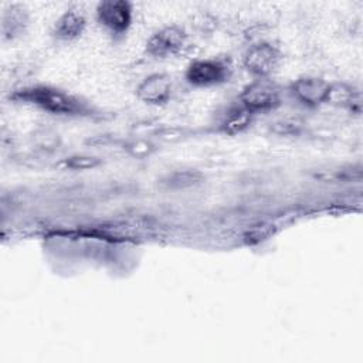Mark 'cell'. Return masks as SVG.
<instances>
[{"instance_id": "cell-1", "label": "cell", "mask_w": 363, "mask_h": 363, "mask_svg": "<svg viewBox=\"0 0 363 363\" xmlns=\"http://www.w3.org/2000/svg\"><path fill=\"white\" fill-rule=\"evenodd\" d=\"M9 99L57 118L84 119L99 116V109L89 99L51 84H30L16 88L10 92Z\"/></svg>"}, {"instance_id": "cell-2", "label": "cell", "mask_w": 363, "mask_h": 363, "mask_svg": "<svg viewBox=\"0 0 363 363\" xmlns=\"http://www.w3.org/2000/svg\"><path fill=\"white\" fill-rule=\"evenodd\" d=\"M233 75L234 65L228 55H211L190 61L184 69L183 78L191 88L208 89L230 82Z\"/></svg>"}, {"instance_id": "cell-3", "label": "cell", "mask_w": 363, "mask_h": 363, "mask_svg": "<svg viewBox=\"0 0 363 363\" xmlns=\"http://www.w3.org/2000/svg\"><path fill=\"white\" fill-rule=\"evenodd\" d=\"M191 40L189 31L180 24H166L155 30L145 43V54L152 60H172L189 52Z\"/></svg>"}, {"instance_id": "cell-4", "label": "cell", "mask_w": 363, "mask_h": 363, "mask_svg": "<svg viewBox=\"0 0 363 363\" xmlns=\"http://www.w3.org/2000/svg\"><path fill=\"white\" fill-rule=\"evenodd\" d=\"M237 102L257 118L282 105V91L272 78H252L238 94Z\"/></svg>"}, {"instance_id": "cell-5", "label": "cell", "mask_w": 363, "mask_h": 363, "mask_svg": "<svg viewBox=\"0 0 363 363\" xmlns=\"http://www.w3.org/2000/svg\"><path fill=\"white\" fill-rule=\"evenodd\" d=\"M95 21L113 43H119L132 27L133 4L129 0H102L95 6Z\"/></svg>"}, {"instance_id": "cell-6", "label": "cell", "mask_w": 363, "mask_h": 363, "mask_svg": "<svg viewBox=\"0 0 363 363\" xmlns=\"http://www.w3.org/2000/svg\"><path fill=\"white\" fill-rule=\"evenodd\" d=\"M284 60L281 48L267 40L250 44L242 55L241 65L251 78H272Z\"/></svg>"}, {"instance_id": "cell-7", "label": "cell", "mask_w": 363, "mask_h": 363, "mask_svg": "<svg viewBox=\"0 0 363 363\" xmlns=\"http://www.w3.org/2000/svg\"><path fill=\"white\" fill-rule=\"evenodd\" d=\"M330 84L318 75H301L288 85V92L303 108L316 109L328 104Z\"/></svg>"}, {"instance_id": "cell-8", "label": "cell", "mask_w": 363, "mask_h": 363, "mask_svg": "<svg viewBox=\"0 0 363 363\" xmlns=\"http://www.w3.org/2000/svg\"><path fill=\"white\" fill-rule=\"evenodd\" d=\"M136 98L147 106H166L174 96V81L167 72H152L135 88Z\"/></svg>"}, {"instance_id": "cell-9", "label": "cell", "mask_w": 363, "mask_h": 363, "mask_svg": "<svg viewBox=\"0 0 363 363\" xmlns=\"http://www.w3.org/2000/svg\"><path fill=\"white\" fill-rule=\"evenodd\" d=\"M88 27V17L78 6L65 9L52 23L51 37L58 43H74L79 40Z\"/></svg>"}, {"instance_id": "cell-10", "label": "cell", "mask_w": 363, "mask_h": 363, "mask_svg": "<svg viewBox=\"0 0 363 363\" xmlns=\"http://www.w3.org/2000/svg\"><path fill=\"white\" fill-rule=\"evenodd\" d=\"M30 10L23 3H9L3 7L0 34L3 43H11L24 37L30 28Z\"/></svg>"}, {"instance_id": "cell-11", "label": "cell", "mask_w": 363, "mask_h": 363, "mask_svg": "<svg viewBox=\"0 0 363 363\" xmlns=\"http://www.w3.org/2000/svg\"><path fill=\"white\" fill-rule=\"evenodd\" d=\"M254 121L255 116L235 101L218 119L217 132L225 136H237L245 132Z\"/></svg>"}, {"instance_id": "cell-12", "label": "cell", "mask_w": 363, "mask_h": 363, "mask_svg": "<svg viewBox=\"0 0 363 363\" xmlns=\"http://www.w3.org/2000/svg\"><path fill=\"white\" fill-rule=\"evenodd\" d=\"M326 105H335L359 115L362 112L360 91L346 82H332Z\"/></svg>"}, {"instance_id": "cell-13", "label": "cell", "mask_w": 363, "mask_h": 363, "mask_svg": "<svg viewBox=\"0 0 363 363\" xmlns=\"http://www.w3.org/2000/svg\"><path fill=\"white\" fill-rule=\"evenodd\" d=\"M104 160L102 157L91 153H72L67 157H64L58 167L62 170H72V172H85V170H94L99 166H102Z\"/></svg>"}, {"instance_id": "cell-14", "label": "cell", "mask_w": 363, "mask_h": 363, "mask_svg": "<svg viewBox=\"0 0 363 363\" xmlns=\"http://www.w3.org/2000/svg\"><path fill=\"white\" fill-rule=\"evenodd\" d=\"M204 182V176L199 170H176L170 173L164 180L163 184L172 190H183L189 187H194Z\"/></svg>"}, {"instance_id": "cell-15", "label": "cell", "mask_w": 363, "mask_h": 363, "mask_svg": "<svg viewBox=\"0 0 363 363\" xmlns=\"http://www.w3.org/2000/svg\"><path fill=\"white\" fill-rule=\"evenodd\" d=\"M122 149L126 152L128 156L143 160L149 159L157 150V146L146 138H130L123 142Z\"/></svg>"}]
</instances>
